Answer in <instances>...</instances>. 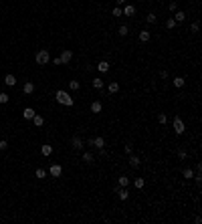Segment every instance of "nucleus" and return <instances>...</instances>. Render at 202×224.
Returning <instances> with one entry per match:
<instances>
[{
	"label": "nucleus",
	"mask_w": 202,
	"mask_h": 224,
	"mask_svg": "<svg viewBox=\"0 0 202 224\" xmlns=\"http://www.w3.org/2000/svg\"><path fill=\"white\" fill-rule=\"evenodd\" d=\"M107 91H109L111 95H115V93L119 91V83H115V81H111V83L107 85Z\"/></svg>",
	"instance_id": "aec40b11"
},
{
	"label": "nucleus",
	"mask_w": 202,
	"mask_h": 224,
	"mask_svg": "<svg viewBox=\"0 0 202 224\" xmlns=\"http://www.w3.org/2000/svg\"><path fill=\"white\" fill-rule=\"evenodd\" d=\"M115 2H117V6H123L125 4V0H115Z\"/></svg>",
	"instance_id": "a19ab883"
},
{
	"label": "nucleus",
	"mask_w": 202,
	"mask_h": 224,
	"mask_svg": "<svg viewBox=\"0 0 202 224\" xmlns=\"http://www.w3.org/2000/svg\"><path fill=\"white\" fill-rule=\"evenodd\" d=\"M34 176H37L39 180H45V178H47V170H45V168H37V172H34Z\"/></svg>",
	"instance_id": "5701e85b"
},
{
	"label": "nucleus",
	"mask_w": 202,
	"mask_h": 224,
	"mask_svg": "<svg viewBox=\"0 0 202 224\" xmlns=\"http://www.w3.org/2000/svg\"><path fill=\"white\" fill-rule=\"evenodd\" d=\"M41 154H43L45 158H49L51 154H53V146H43L41 147Z\"/></svg>",
	"instance_id": "b1692460"
},
{
	"label": "nucleus",
	"mask_w": 202,
	"mask_h": 224,
	"mask_svg": "<svg viewBox=\"0 0 202 224\" xmlns=\"http://www.w3.org/2000/svg\"><path fill=\"white\" fill-rule=\"evenodd\" d=\"M138 39H140V43H150V39H152V34H150V30H142Z\"/></svg>",
	"instance_id": "a211bd4d"
},
{
	"label": "nucleus",
	"mask_w": 202,
	"mask_h": 224,
	"mask_svg": "<svg viewBox=\"0 0 202 224\" xmlns=\"http://www.w3.org/2000/svg\"><path fill=\"white\" fill-rule=\"evenodd\" d=\"M182 176H184V180H192V178H194V170H190V168H184Z\"/></svg>",
	"instance_id": "4be33fe9"
},
{
	"label": "nucleus",
	"mask_w": 202,
	"mask_h": 224,
	"mask_svg": "<svg viewBox=\"0 0 202 224\" xmlns=\"http://www.w3.org/2000/svg\"><path fill=\"white\" fill-rule=\"evenodd\" d=\"M79 87H81V83H79V81H69V89H71V91H77Z\"/></svg>",
	"instance_id": "7c9ffc66"
},
{
	"label": "nucleus",
	"mask_w": 202,
	"mask_h": 224,
	"mask_svg": "<svg viewBox=\"0 0 202 224\" xmlns=\"http://www.w3.org/2000/svg\"><path fill=\"white\" fill-rule=\"evenodd\" d=\"M49 174L53 176V178H61V174H63V168H61V164H53V166L49 168Z\"/></svg>",
	"instance_id": "423d86ee"
},
{
	"label": "nucleus",
	"mask_w": 202,
	"mask_h": 224,
	"mask_svg": "<svg viewBox=\"0 0 202 224\" xmlns=\"http://www.w3.org/2000/svg\"><path fill=\"white\" fill-rule=\"evenodd\" d=\"M172 18L176 20V22H184V20H186V12H184V10H176Z\"/></svg>",
	"instance_id": "ddd939ff"
},
{
	"label": "nucleus",
	"mask_w": 202,
	"mask_h": 224,
	"mask_svg": "<svg viewBox=\"0 0 202 224\" xmlns=\"http://www.w3.org/2000/svg\"><path fill=\"white\" fill-rule=\"evenodd\" d=\"M134 186L138 188V190H142V188L146 186V180H144V178H135V180H134Z\"/></svg>",
	"instance_id": "bb28decb"
},
{
	"label": "nucleus",
	"mask_w": 202,
	"mask_h": 224,
	"mask_svg": "<svg viewBox=\"0 0 202 224\" xmlns=\"http://www.w3.org/2000/svg\"><path fill=\"white\" fill-rule=\"evenodd\" d=\"M59 59H61V63H63V65L71 63V59H73V51L65 49V51H63V53H61V57H59Z\"/></svg>",
	"instance_id": "6e6552de"
},
{
	"label": "nucleus",
	"mask_w": 202,
	"mask_h": 224,
	"mask_svg": "<svg viewBox=\"0 0 202 224\" xmlns=\"http://www.w3.org/2000/svg\"><path fill=\"white\" fill-rule=\"evenodd\" d=\"M93 87H95L97 91H101V89L105 87V81H103L101 77H95V79H93Z\"/></svg>",
	"instance_id": "f3484780"
},
{
	"label": "nucleus",
	"mask_w": 202,
	"mask_h": 224,
	"mask_svg": "<svg viewBox=\"0 0 202 224\" xmlns=\"http://www.w3.org/2000/svg\"><path fill=\"white\" fill-rule=\"evenodd\" d=\"M158 123H160V125H166V123H168V117H166V113H158Z\"/></svg>",
	"instance_id": "c85d7f7f"
},
{
	"label": "nucleus",
	"mask_w": 202,
	"mask_h": 224,
	"mask_svg": "<svg viewBox=\"0 0 202 224\" xmlns=\"http://www.w3.org/2000/svg\"><path fill=\"white\" fill-rule=\"evenodd\" d=\"M97 71L99 73H109V61H99L97 63Z\"/></svg>",
	"instance_id": "9b49d317"
},
{
	"label": "nucleus",
	"mask_w": 202,
	"mask_h": 224,
	"mask_svg": "<svg viewBox=\"0 0 202 224\" xmlns=\"http://www.w3.org/2000/svg\"><path fill=\"white\" fill-rule=\"evenodd\" d=\"M123 151H125V156H130V154H134V147H131V143H127V146L123 147Z\"/></svg>",
	"instance_id": "e433bc0d"
},
{
	"label": "nucleus",
	"mask_w": 202,
	"mask_h": 224,
	"mask_svg": "<svg viewBox=\"0 0 202 224\" xmlns=\"http://www.w3.org/2000/svg\"><path fill=\"white\" fill-rule=\"evenodd\" d=\"M174 131L178 133V135H182V133L186 131V125H184V121L180 117H174Z\"/></svg>",
	"instance_id": "7ed1b4c3"
},
{
	"label": "nucleus",
	"mask_w": 202,
	"mask_h": 224,
	"mask_svg": "<svg viewBox=\"0 0 202 224\" xmlns=\"http://www.w3.org/2000/svg\"><path fill=\"white\" fill-rule=\"evenodd\" d=\"M89 146H93L95 150H101V147H105V137H91L89 139Z\"/></svg>",
	"instance_id": "20e7f679"
},
{
	"label": "nucleus",
	"mask_w": 202,
	"mask_h": 224,
	"mask_svg": "<svg viewBox=\"0 0 202 224\" xmlns=\"http://www.w3.org/2000/svg\"><path fill=\"white\" fill-rule=\"evenodd\" d=\"M121 12H123V16H134L135 14V6L134 4H123Z\"/></svg>",
	"instance_id": "9d476101"
},
{
	"label": "nucleus",
	"mask_w": 202,
	"mask_h": 224,
	"mask_svg": "<svg viewBox=\"0 0 202 224\" xmlns=\"http://www.w3.org/2000/svg\"><path fill=\"white\" fill-rule=\"evenodd\" d=\"M8 101H10V95H8V93H0V103L4 105V103H8Z\"/></svg>",
	"instance_id": "2f4dec72"
},
{
	"label": "nucleus",
	"mask_w": 202,
	"mask_h": 224,
	"mask_svg": "<svg viewBox=\"0 0 202 224\" xmlns=\"http://www.w3.org/2000/svg\"><path fill=\"white\" fill-rule=\"evenodd\" d=\"M184 83H186V79L184 77H174V87H184Z\"/></svg>",
	"instance_id": "a878e982"
},
{
	"label": "nucleus",
	"mask_w": 202,
	"mask_h": 224,
	"mask_svg": "<svg viewBox=\"0 0 202 224\" xmlns=\"http://www.w3.org/2000/svg\"><path fill=\"white\" fill-rule=\"evenodd\" d=\"M30 121H33L37 127H43V125H45V117H43V115H39V113H34V117L30 119Z\"/></svg>",
	"instance_id": "4468645a"
},
{
	"label": "nucleus",
	"mask_w": 202,
	"mask_h": 224,
	"mask_svg": "<svg viewBox=\"0 0 202 224\" xmlns=\"http://www.w3.org/2000/svg\"><path fill=\"white\" fill-rule=\"evenodd\" d=\"M55 99H57V103H61V105H65V107H73V97L69 95L67 91H63V89H59L57 93H55Z\"/></svg>",
	"instance_id": "f257e3e1"
},
{
	"label": "nucleus",
	"mask_w": 202,
	"mask_h": 224,
	"mask_svg": "<svg viewBox=\"0 0 202 224\" xmlns=\"http://www.w3.org/2000/svg\"><path fill=\"white\" fill-rule=\"evenodd\" d=\"M131 182V178H127V176H119V180H117V186L119 188H127Z\"/></svg>",
	"instance_id": "2eb2a0df"
},
{
	"label": "nucleus",
	"mask_w": 202,
	"mask_h": 224,
	"mask_svg": "<svg viewBox=\"0 0 202 224\" xmlns=\"http://www.w3.org/2000/svg\"><path fill=\"white\" fill-rule=\"evenodd\" d=\"M190 28H192V32H198V22H192V26H190Z\"/></svg>",
	"instance_id": "ea45409f"
},
{
	"label": "nucleus",
	"mask_w": 202,
	"mask_h": 224,
	"mask_svg": "<svg viewBox=\"0 0 202 224\" xmlns=\"http://www.w3.org/2000/svg\"><path fill=\"white\" fill-rule=\"evenodd\" d=\"M34 113H37V111H34L33 107H26V109H24V111H22V117H24V119H26V121H30V119H33V117H34Z\"/></svg>",
	"instance_id": "dca6fc26"
},
{
	"label": "nucleus",
	"mask_w": 202,
	"mask_h": 224,
	"mask_svg": "<svg viewBox=\"0 0 202 224\" xmlns=\"http://www.w3.org/2000/svg\"><path fill=\"white\" fill-rule=\"evenodd\" d=\"M170 12H176V10H178V2H176V0H174V2H170Z\"/></svg>",
	"instance_id": "c9c22d12"
},
{
	"label": "nucleus",
	"mask_w": 202,
	"mask_h": 224,
	"mask_svg": "<svg viewBox=\"0 0 202 224\" xmlns=\"http://www.w3.org/2000/svg\"><path fill=\"white\" fill-rule=\"evenodd\" d=\"M178 158H180V160H186V158H188V151L184 150V147H180V150H178Z\"/></svg>",
	"instance_id": "72a5a7b5"
},
{
	"label": "nucleus",
	"mask_w": 202,
	"mask_h": 224,
	"mask_svg": "<svg viewBox=\"0 0 202 224\" xmlns=\"http://www.w3.org/2000/svg\"><path fill=\"white\" fill-rule=\"evenodd\" d=\"M146 20H148L150 25H156V20H158V18H156V14H154V12H150V14L146 16Z\"/></svg>",
	"instance_id": "473e14b6"
},
{
	"label": "nucleus",
	"mask_w": 202,
	"mask_h": 224,
	"mask_svg": "<svg viewBox=\"0 0 202 224\" xmlns=\"http://www.w3.org/2000/svg\"><path fill=\"white\" fill-rule=\"evenodd\" d=\"M127 161H130V166H131V168H135V170H138V168L142 166L140 156H135V154H130V156H127Z\"/></svg>",
	"instance_id": "39448f33"
},
{
	"label": "nucleus",
	"mask_w": 202,
	"mask_h": 224,
	"mask_svg": "<svg viewBox=\"0 0 202 224\" xmlns=\"http://www.w3.org/2000/svg\"><path fill=\"white\" fill-rule=\"evenodd\" d=\"M22 93H24V95H33V93H34V83H33V81H26V83L22 85Z\"/></svg>",
	"instance_id": "1a4fd4ad"
},
{
	"label": "nucleus",
	"mask_w": 202,
	"mask_h": 224,
	"mask_svg": "<svg viewBox=\"0 0 202 224\" xmlns=\"http://www.w3.org/2000/svg\"><path fill=\"white\" fill-rule=\"evenodd\" d=\"M83 161H85V164H93V154L91 151H83Z\"/></svg>",
	"instance_id": "393cba45"
},
{
	"label": "nucleus",
	"mask_w": 202,
	"mask_h": 224,
	"mask_svg": "<svg viewBox=\"0 0 202 224\" xmlns=\"http://www.w3.org/2000/svg\"><path fill=\"white\" fill-rule=\"evenodd\" d=\"M101 109H103L101 101H93V103H91V111H93V113H101Z\"/></svg>",
	"instance_id": "412c9836"
},
{
	"label": "nucleus",
	"mask_w": 202,
	"mask_h": 224,
	"mask_svg": "<svg viewBox=\"0 0 202 224\" xmlns=\"http://www.w3.org/2000/svg\"><path fill=\"white\" fill-rule=\"evenodd\" d=\"M111 14H113V16H123V12H121V6H115V8L111 10Z\"/></svg>",
	"instance_id": "f704fd0d"
},
{
	"label": "nucleus",
	"mask_w": 202,
	"mask_h": 224,
	"mask_svg": "<svg viewBox=\"0 0 202 224\" xmlns=\"http://www.w3.org/2000/svg\"><path fill=\"white\" fill-rule=\"evenodd\" d=\"M34 61H37V65H49L51 63V55H49L47 49H41L39 53L34 55Z\"/></svg>",
	"instance_id": "f03ea898"
},
{
	"label": "nucleus",
	"mask_w": 202,
	"mask_h": 224,
	"mask_svg": "<svg viewBox=\"0 0 202 224\" xmlns=\"http://www.w3.org/2000/svg\"><path fill=\"white\" fill-rule=\"evenodd\" d=\"M117 34H119V36H127V34H130V28H127L125 25H121L119 30H117Z\"/></svg>",
	"instance_id": "cd10ccee"
},
{
	"label": "nucleus",
	"mask_w": 202,
	"mask_h": 224,
	"mask_svg": "<svg viewBox=\"0 0 202 224\" xmlns=\"http://www.w3.org/2000/svg\"><path fill=\"white\" fill-rule=\"evenodd\" d=\"M71 143H73V150H75V151H83V147H85V143H83V139H81L79 135H75V137H73V141H71Z\"/></svg>",
	"instance_id": "0eeeda50"
},
{
	"label": "nucleus",
	"mask_w": 202,
	"mask_h": 224,
	"mask_svg": "<svg viewBox=\"0 0 202 224\" xmlns=\"http://www.w3.org/2000/svg\"><path fill=\"white\" fill-rule=\"evenodd\" d=\"M6 147H8V141H6V139H0V150L4 151Z\"/></svg>",
	"instance_id": "4c0bfd02"
},
{
	"label": "nucleus",
	"mask_w": 202,
	"mask_h": 224,
	"mask_svg": "<svg viewBox=\"0 0 202 224\" xmlns=\"http://www.w3.org/2000/svg\"><path fill=\"white\" fill-rule=\"evenodd\" d=\"M4 85H6V87H14V85H16V77L12 73H8L4 77Z\"/></svg>",
	"instance_id": "f8f14e48"
},
{
	"label": "nucleus",
	"mask_w": 202,
	"mask_h": 224,
	"mask_svg": "<svg viewBox=\"0 0 202 224\" xmlns=\"http://www.w3.org/2000/svg\"><path fill=\"white\" fill-rule=\"evenodd\" d=\"M117 196H119V200H127L130 198V192H127V188H117Z\"/></svg>",
	"instance_id": "6ab92c4d"
},
{
	"label": "nucleus",
	"mask_w": 202,
	"mask_h": 224,
	"mask_svg": "<svg viewBox=\"0 0 202 224\" xmlns=\"http://www.w3.org/2000/svg\"><path fill=\"white\" fill-rule=\"evenodd\" d=\"M99 156H101V158L107 156V150H105V147H101V150H99Z\"/></svg>",
	"instance_id": "58836bf2"
},
{
	"label": "nucleus",
	"mask_w": 202,
	"mask_h": 224,
	"mask_svg": "<svg viewBox=\"0 0 202 224\" xmlns=\"http://www.w3.org/2000/svg\"><path fill=\"white\" fill-rule=\"evenodd\" d=\"M176 25H178V22H176L174 18H168V20H166V28H170V30L176 28Z\"/></svg>",
	"instance_id": "c756f323"
}]
</instances>
